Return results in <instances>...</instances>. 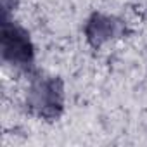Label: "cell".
Masks as SVG:
<instances>
[{
  "label": "cell",
  "mask_w": 147,
  "mask_h": 147,
  "mask_svg": "<svg viewBox=\"0 0 147 147\" xmlns=\"http://www.w3.org/2000/svg\"><path fill=\"white\" fill-rule=\"evenodd\" d=\"M2 4H4V14L7 16L9 11H12L18 5V0H2Z\"/></svg>",
  "instance_id": "4"
},
{
  "label": "cell",
  "mask_w": 147,
  "mask_h": 147,
  "mask_svg": "<svg viewBox=\"0 0 147 147\" xmlns=\"http://www.w3.org/2000/svg\"><path fill=\"white\" fill-rule=\"evenodd\" d=\"M123 33H125V24L119 19L100 12L92 14L85 24V36L88 43L94 47H100L106 42L119 38L123 36Z\"/></svg>",
  "instance_id": "3"
},
{
  "label": "cell",
  "mask_w": 147,
  "mask_h": 147,
  "mask_svg": "<svg viewBox=\"0 0 147 147\" xmlns=\"http://www.w3.org/2000/svg\"><path fill=\"white\" fill-rule=\"evenodd\" d=\"M28 107L42 119H57L64 109V87L55 76H36L28 90Z\"/></svg>",
  "instance_id": "1"
},
{
  "label": "cell",
  "mask_w": 147,
  "mask_h": 147,
  "mask_svg": "<svg viewBox=\"0 0 147 147\" xmlns=\"http://www.w3.org/2000/svg\"><path fill=\"white\" fill-rule=\"evenodd\" d=\"M2 59L21 71H28L35 61L30 33L18 23L7 19V16L2 23Z\"/></svg>",
  "instance_id": "2"
}]
</instances>
